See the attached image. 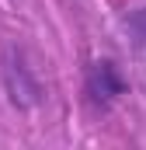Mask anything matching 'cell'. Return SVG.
Listing matches in <instances>:
<instances>
[{
  "label": "cell",
  "instance_id": "1",
  "mask_svg": "<svg viewBox=\"0 0 146 150\" xmlns=\"http://www.w3.org/2000/svg\"><path fill=\"white\" fill-rule=\"evenodd\" d=\"M0 74H4V91H7V98H11L14 108L28 112V108H35L42 101V84L35 77V67H28V59H25L21 49L11 45L4 52V70Z\"/></svg>",
  "mask_w": 146,
  "mask_h": 150
},
{
  "label": "cell",
  "instance_id": "2",
  "mask_svg": "<svg viewBox=\"0 0 146 150\" xmlns=\"http://www.w3.org/2000/svg\"><path fill=\"white\" fill-rule=\"evenodd\" d=\"M84 91H87L91 105L111 108L118 101V94L129 91V84H125V77H122V70H118L115 59H94L87 67V77H84Z\"/></svg>",
  "mask_w": 146,
  "mask_h": 150
},
{
  "label": "cell",
  "instance_id": "3",
  "mask_svg": "<svg viewBox=\"0 0 146 150\" xmlns=\"http://www.w3.org/2000/svg\"><path fill=\"white\" fill-rule=\"evenodd\" d=\"M125 32L136 49H146V7H136L125 14Z\"/></svg>",
  "mask_w": 146,
  "mask_h": 150
}]
</instances>
